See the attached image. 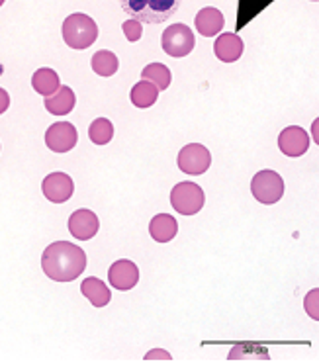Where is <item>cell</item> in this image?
<instances>
[{
    "mask_svg": "<svg viewBox=\"0 0 319 362\" xmlns=\"http://www.w3.org/2000/svg\"><path fill=\"white\" fill-rule=\"evenodd\" d=\"M42 269L55 282H73L86 269V253L71 241H55L43 251Z\"/></svg>",
    "mask_w": 319,
    "mask_h": 362,
    "instance_id": "cell-1",
    "label": "cell"
},
{
    "mask_svg": "<svg viewBox=\"0 0 319 362\" xmlns=\"http://www.w3.org/2000/svg\"><path fill=\"white\" fill-rule=\"evenodd\" d=\"M182 0H120L127 16L141 24H163L180 8Z\"/></svg>",
    "mask_w": 319,
    "mask_h": 362,
    "instance_id": "cell-2",
    "label": "cell"
},
{
    "mask_svg": "<svg viewBox=\"0 0 319 362\" xmlns=\"http://www.w3.org/2000/svg\"><path fill=\"white\" fill-rule=\"evenodd\" d=\"M63 40L71 49H88L98 40V25L91 16L75 12L63 22Z\"/></svg>",
    "mask_w": 319,
    "mask_h": 362,
    "instance_id": "cell-3",
    "label": "cell"
},
{
    "mask_svg": "<svg viewBox=\"0 0 319 362\" xmlns=\"http://www.w3.org/2000/svg\"><path fill=\"white\" fill-rule=\"evenodd\" d=\"M251 194L257 202L265 206L280 202V198L284 196V180L274 170H259L251 180Z\"/></svg>",
    "mask_w": 319,
    "mask_h": 362,
    "instance_id": "cell-4",
    "label": "cell"
},
{
    "mask_svg": "<svg viewBox=\"0 0 319 362\" xmlns=\"http://www.w3.org/2000/svg\"><path fill=\"white\" fill-rule=\"evenodd\" d=\"M206 194L196 182H178L170 190V206L182 216H196L204 208Z\"/></svg>",
    "mask_w": 319,
    "mask_h": 362,
    "instance_id": "cell-5",
    "label": "cell"
},
{
    "mask_svg": "<svg viewBox=\"0 0 319 362\" xmlns=\"http://www.w3.org/2000/svg\"><path fill=\"white\" fill-rule=\"evenodd\" d=\"M194 43H196V37H194L192 30L186 24H173L168 25L167 30L161 35V47L163 51L170 55V57H186L190 55L194 49Z\"/></svg>",
    "mask_w": 319,
    "mask_h": 362,
    "instance_id": "cell-6",
    "label": "cell"
},
{
    "mask_svg": "<svg viewBox=\"0 0 319 362\" xmlns=\"http://www.w3.org/2000/svg\"><path fill=\"white\" fill-rule=\"evenodd\" d=\"M178 169L185 175L200 177L211 165V153L202 144H188L178 153Z\"/></svg>",
    "mask_w": 319,
    "mask_h": 362,
    "instance_id": "cell-7",
    "label": "cell"
},
{
    "mask_svg": "<svg viewBox=\"0 0 319 362\" xmlns=\"http://www.w3.org/2000/svg\"><path fill=\"white\" fill-rule=\"evenodd\" d=\"M79 144L76 127L69 122H57L47 127L45 132V145L53 153H67Z\"/></svg>",
    "mask_w": 319,
    "mask_h": 362,
    "instance_id": "cell-8",
    "label": "cell"
},
{
    "mask_svg": "<svg viewBox=\"0 0 319 362\" xmlns=\"http://www.w3.org/2000/svg\"><path fill=\"white\" fill-rule=\"evenodd\" d=\"M42 192L50 202L65 204L67 200H71V196L75 192L73 178L65 175V173H51V175L43 178Z\"/></svg>",
    "mask_w": 319,
    "mask_h": 362,
    "instance_id": "cell-9",
    "label": "cell"
},
{
    "mask_svg": "<svg viewBox=\"0 0 319 362\" xmlns=\"http://www.w3.org/2000/svg\"><path fill=\"white\" fill-rule=\"evenodd\" d=\"M278 147L286 157H302L303 153L310 149V135L306 129L298 126L284 127L278 135Z\"/></svg>",
    "mask_w": 319,
    "mask_h": 362,
    "instance_id": "cell-10",
    "label": "cell"
},
{
    "mask_svg": "<svg viewBox=\"0 0 319 362\" xmlns=\"http://www.w3.org/2000/svg\"><path fill=\"white\" fill-rule=\"evenodd\" d=\"M108 282L122 292L132 290L139 282V269L135 267V262L127 261V259L116 261L108 270Z\"/></svg>",
    "mask_w": 319,
    "mask_h": 362,
    "instance_id": "cell-11",
    "label": "cell"
},
{
    "mask_svg": "<svg viewBox=\"0 0 319 362\" xmlns=\"http://www.w3.org/2000/svg\"><path fill=\"white\" fill-rule=\"evenodd\" d=\"M100 229V221L98 216L91 210H76L75 214H71L69 218V231L71 235L76 237L79 241H88L93 239Z\"/></svg>",
    "mask_w": 319,
    "mask_h": 362,
    "instance_id": "cell-12",
    "label": "cell"
},
{
    "mask_svg": "<svg viewBox=\"0 0 319 362\" xmlns=\"http://www.w3.org/2000/svg\"><path fill=\"white\" fill-rule=\"evenodd\" d=\"M243 40L237 34H233V32H229V34H219L216 43H214V53H216V57H218L219 61H224V63H236V61L243 55Z\"/></svg>",
    "mask_w": 319,
    "mask_h": 362,
    "instance_id": "cell-13",
    "label": "cell"
},
{
    "mask_svg": "<svg viewBox=\"0 0 319 362\" xmlns=\"http://www.w3.org/2000/svg\"><path fill=\"white\" fill-rule=\"evenodd\" d=\"M45 110L53 116H67L75 108V93L71 86H59L50 96H43Z\"/></svg>",
    "mask_w": 319,
    "mask_h": 362,
    "instance_id": "cell-14",
    "label": "cell"
},
{
    "mask_svg": "<svg viewBox=\"0 0 319 362\" xmlns=\"http://www.w3.org/2000/svg\"><path fill=\"white\" fill-rule=\"evenodd\" d=\"M196 30H198V34H202L204 37H214V35H218L221 30H224V25H226V18L224 14L219 12L218 8H214V6H208V8H202L198 14H196Z\"/></svg>",
    "mask_w": 319,
    "mask_h": 362,
    "instance_id": "cell-15",
    "label": "cell"
},
{
    "mask_svg": "<svg viewBox=\"0 0 319 362\" xmlns=\"http://www.w3.org/2000/svg\"><path fill=\"white\" fill-rule=\"evenodd\" d=\"M178 233V221L168 214H157L155 218L149 221V235L157 241V243H168L173 241Z\"/></svg>",
    "mask_w": 319,
    "mask_h": 362,
    "instance_id": "cell-16",
    "label": "cell"
},
{
    "mask_svg": "<svg viewBox=\"0 0 319 362\" xmlns=\"http://www.w3.org/2000/svg\"><path fill=\"white\" fill-rule=\"evenodd\" d=\"M81 292H83V296L88 302L93 303L94 308H104L112 300L110 288L102 282L100 278H84L83 284H81Z\"/></svg>",
    "mask_w": 319,
    "mask_h": 362,
    "instance_id": "cell-17",
    "label": "cell"
},
{
    "mask_svg": "<svg viewBox=\"0 0 319 362\" xmlns=\"http://www.w3.org/2000/svg\"><path fill=\"white\" fill-rule=\"evenodd\" d=\"M159 88L149 83V81H139L137 85L132 88L129 93V98H132V104L135 108H151L153 104L159 98Z\"/></svg>",
    "mask_w": 319,
    "mask_h": 362,
    "instance_id": "cell-18",
    "label": "cell"
},
{
    "mask_svg": "<svg viewBox=\"0 0 319 362\" xmlns=\"http://www.w3.org/2000/svg\"><path fill=\"white\" fill-rule=\"evenodd\" d=\"M32 86H34V90L37 94H42V96H50L53 94L57 88L61 86L59 83V75L53 71V69H37L32 76Z\"/></svg>",
    "mask_w": 319,
    "mask_h": 362,
    "instance_id": "cell-19",
    "label": "cell"
},
{
    "mask_svg": "<svg viewBox=\"0 0 319 362\" xmlns=\"http://www.w3.org/2000/svg\"><path fill=\"white\" fill-rule=\"evenodd\" d=\"M91 67L96 75L100 76H112L118 73L120 61L116 57V53H112L108 49H102L98 53H94L93 59H91Z\"/></svg>",
    "mask_w": 319,
    "mask_h": 362,
    "instance_id": "cell-20",
    "label": "cell"
},
{
    "mask_svg": "<svg viewBox=\"0 0 319 362\" xmlns=\"http://www.w3.org/2000/svg\"><path fill=\"white\" fill-rule=\"evenodd\" d=\"M143 81H149L153 85L157 86L159 90H167L170 86V81H173V75H170V69L163 63H151L141 71Z\"/></svg>",
    "mask_w": 319,
    "mask_h": 362,
    "instance_id": "cell-21",
    "label": "cell"
},
{
    "mask_svg": "<svg viewBox=\"0 0 319 362\" xmlns=\"http://www.w3.org/2000/svg\"><path fill=\"white\" fill-rule=\"evenodd\" d=\"M88 137L96 145H106L114 137V126L108 118H96L88 127Z\"/></svg>",
    "mask_w": 319,
    "mask_h": 362,
    "instance_id": "cell-22",
    "label": "cell"
},
{
    "mask_svg": "<svg viewBox=\"0 0 319 362\" xmlns=\"http://www.w3.org/2000/svg\"><path fill=\"white\" fill-rule=\"evenodd\" d=\"M122 30H124V35H126L127 42L135 43L141 40L143 25H141V22H137V20H134V18H129L127 22H124Z\"/></svg>",
    "mask_w": 319,
    "mask_h": 362,
    "instance_id": "cell-23",
    "label": "cell"
},
{
    "mask_svg": "<svg viewBox=\"0 0 319 362\" xmlns=\"http://www.w3.org/2000/svg\"><path fill=\"white\" fill-rule=\"evenodd\" d=\"M318 296H319L318 290H311L310 294L306 296V312H308V315H310L313 321L319 320V315H318Z\"/></svg>",
    "mask_w": 319,
    "mask_h": 362,
    "instance_id": "cell-24",
    "label": "cell"
},
{
    "mask_svg": "<svg viewBox=\"0 0 319 362\" xmlns=\"http://www.w3.org/2000/svg\"><path fill=\"white\" fill-rule=\"evenodd\" d=\"M170 361L173 356H170V353H167V351H163V349H153V351H149V353L145 354V361Z\"/></svg>",
    "mask_w": 319,
    "mask_h": 362,
    "instance_id": "cell-25",
    "label": "cell"
},
{
    "mask_svg": "<svg viewBox=\"0 0 319 362\" xmlns=\"http://www.w3.org/2000/svg\"><path fill=\"white\" fill-rule=\"evenodd\" d=\"M10 106V96L4 88H0V114H4Z\"/></svg>",
    "mask_w": 319,
    "mask_h": 362,
    "instance_id": "cell-26",
    "label": "cell"
},
{
    "mask_svg": "<svg viewBox=\"0 0 319 362\" xmlns=\"http://www.w3.org/2000/svg\"><path fill=\"white\" fill-rule=\"evenodd\" d=\"M4 2H6V0H0V6H2V4H4Z\"/></svg>",
    "mask_w": 319,
    "mask_h": 362,
    "instance_id": "cell-27",
    "label": "cell"
},
{
    "mask_svg": "<svg viewBox=\"0 0 319 362\" xmlns=\"http://www.w3.org/2000/svg\"><path fill=\"white\" fill-rule=\"evenodd\" d=\"M311 2H318V0H311Z\"/></svg>",
    "mask_w": 319,
    "mask_h": 362,
    "instance_id": "cell-28",
    "label": "cell"
}]
</instances>
